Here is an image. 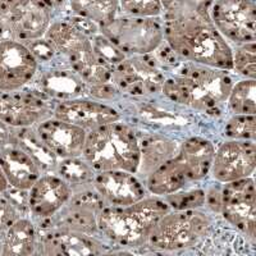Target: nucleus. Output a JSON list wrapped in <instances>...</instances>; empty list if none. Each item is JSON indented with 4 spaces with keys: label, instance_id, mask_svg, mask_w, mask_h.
<instances>
[{
    "label": "nucleus",
    "instance_id": "f257e3e1",
    "mask_svg": "<svg viewBox=\"0 0 256 256\" xmlns=\"http://www.w3.org/2000/svg\"><path fill=\"white\" fill-rule=\"evenodd\" d=\"M164 38L180 58L191 63L233 70V50L212 20H166Z\"/></svg>",
    "mask_w": 256,
    "mask_h": 256
},
{
    "label": "nucleus",
    "instance_id": "f03ea898",
    "mask_svg": "<svg viewBox=\"0 0 256 256\" xmlns=\"http://www.w3.org/2000/svg\"><path fill=\"white\" fill-rule=\"evenodd\" d=\"M233 80L224 70L188 64L166 80L162 91L172 102L204 112L218 113L227 102Z\"/></svg>",
    "mask_w": 256,
    "mask_h": 256
},
{
    "label": "nucleus",
    "instance_id": "7ed1b4c3",
    "mask_svg": "<svg viewBox=\"0 0 256 256\" xmlns=\"http://www.w3.org/2000/svg\"><path fill=\"white\" fill-rule=\"evenodd\" d=\"M169 210L164 198L148 196L127 206L105 205L98 216V232L122 248L144 246L158 219Z\"/></svg>",
    "mask_w": 256,
    "mask_h": 256
},
{
    "label": "nucleus",
    "instance_id": "20e7f679",
    "mask_svg": "<svg viewBox=\"0 0 256 256\" xmlns=\"http://www.w3.org/2000/svg\"><path fill=\"white\" fill-rule=\"evenodd\" d=\"M82 156L96 172L136 173L140 163V141L134 128L116 120L86 134Z\"/></svg>",
    "mask_w": 256,
    "mask_h": 256
},
{
    "label": "nucleus",
    "instance_id": "39448f33",
    "mask_svg": "<svg viewBox=\"0 0 256 256\" xmlns=\"http://www.w3.org/2000/svg\"><path fill=\"white\" fill-rule=\"evenodd\" d=\"M214 146L206 138L191 137L180 144L177 155L156 168L148 177V192L164 196L184 188L208 176L214 158Z\"/></svg>",
    "mask_w": 256,
    "mask_h": 256
},
{
    "label": "nucleus",
    "instance_id": "423d86ee",
    "mask_svg": "<svg viewBox=\"0 0 256 256\" xmlns=\"http://www.w3.org/2000/svg\"><path fill=\"white\" fill-rule=\"evenodd\" d=\"M210 227L209 216L198 209L169 210L158 219L146 244L160 251L182 250L204 238Z\"/></svg>",
    "mask_w": 256,
    "mask_h": 256
},
{
    "label": "nucleus",
    "instance_id": "0eeeda50",
    "mask_svg": "<svg viewBox=\"0 0 256 256\" xmlns=\"http://www.w3.org/2000/svg\"><path fill=\"white\" fill-rule=\"evenodd\" d=\"M100 31L124 56L152 54L164 41L163 26L154 18L116 17Z\"/></svg>",
    "mask_w": 256,
    "mask_h": 256
},
{
    "label": "nucleus",
    "instance_id": "6e6552de",
    "mask_svg": "<svg viewBox=\"0 0 256 256\" xmlns=\"http://www.w3.org/2000/svg\"><path fill=\"white\" fill-rule=\"evenodd\" d=\"M223 218L250 241L256 240V191L251 177L232 180L219 190V208Z\"/></svg>",
    "mask_w": 256,
    "mask_h": 256
},
{
    "label": "nucleus",
    "instance_id": "1a4fd4ad",
    "mask_svg": "<svg viewBox=\"0 0 256 256\" xmlns=\"http://www.w3.org/2000/svg\"><path fill=\"white\" fill-rule=\"evenodd\" d=\"M164 81L166 78L159 62L150 54L124 58L112 70V84L120 91L132 96L159 92Z\"/></svg>",
    "mask_w": 256,
    "mask_h": 256
},
{
    "label": "nucleus",
    "instance_id": "9d476101",
    "mask_svg": "<svg viewBox=\"0 0 256 256\" xmlns=\"http://www.w3.org/2000/svg\"><path fill=\"white\" fill-rule=\"evenodd\" d=\"M52 99L41 91H0V120L9 127L22 128L54 116Z\"/></svg>",
    "mask_w": 256,
    "mask_h": 256
},
{
    "label": "nucleus",
    "instance_id": "9b49d317",
    "mask_svg": "<svg viewBox=\"0 0 256 256\" xmlns=\"http://www.w3.org/2000/svg\"><path fill=\"white\" fill-rule=\"evenodd\" d=\"M210 18L224 38L237 45L256 38V6L254 0H214Z\"/></svg>",
    "mask_w": 256,
    "mask_h": 256
},
{
    "label": "nucleus",
    "instance_id": "f8f14e48",
    "mask_svg": "<svg viewBox=\"0 0 256 256\" xmlns=\"http://www.w3.org/2000/svg\"><path fill=\"white\" fill-rule=\"evenodd\" d=\"M105 205L94 186L84 187L73 191L67 204L52 219L42 223H52V227L77 230L92 236L98 232V216Z\"/></svg>",
    "mask_w": 256,
    "mask_h": 256
},
{
    "label": "nucleus",
    "instance_id": "ddd939ff",
    "mask_svg": "<svg viewBox=\"0 0 256 256\" xmlns=\"http://www.w3.org/2000/svg\"><path fill=\"white\" fill-rule=\"evenodd\" d=\"M256 166V145L250 140H230L214 152L212 172L214 180L227 184L251 177Z\"/></svg>",
    "mask_w": 256,
    "mask_h": 256
},
{
    "label": "nucleus",
    "instance_id": "4468645a",
    "mask_svg": "<svg viewBox=\"0 0 256 256\" xmlns=\"http://www.w3.org/2000/svg\"><path fill=\"white\" fill-rule=\"evenodd\" d=\"M38 60L26 44L14 38L0 41V91L20 90L36 74Z\"/></svg>",
    "mask_w": 256,
    "mask_h": 256
},
{
    "label": "nucleus",
    "instance_id": "2eb2a0df",
    "mask_svg": "<svg viewBox=\"0 0 256 256\" xmlns=\"http://www.w3.org/2000/svg\"><path fill=\"white\" fill-rule=\"evenodd\" d=\"M2 20L12 38L27 42L45 35L52 24V10L38 0H20Z\"/></svg>",
    "mask_w": 256,
    "mask_h": 256
},
{
    "label": "nucleus",
    "instance_id": "dca6fc26",
    "mask_svg": "<svg viewBox=\"0 0 256 256\" xmlns=\"http://www.w3.org/2000/svg\"><path fill=\"white\" fill-rule=\"evenodd\" d=\"M36 252L41 255H99L105 246L88 233L56 227H41Z\"/></svg>",
    "mask_w": 256,
    "mask_h": 256
},
{
    "label": "nucleus",
    "instance_id": "f3484780",
    "mask_svg": "<svg viewBox=\"0 0 256 256\" xmlns=\"http://www.w3.org/2000/svg\"><path fill=\"white\" fill-rule=\"evenodd\" d=\"M73 191L60 176H40L28 190V209L36 219L46 222L67 204Z\"/></svg>",
    "mask_w": 256,
    "mask_h": 256
},
{
    "label": "nucleus",
    "instance_id": "a211bd4d",
    "mask_svg": "<svg viewBox=\"0 0 256 256\" xmlns=\"http://www.w3.org/2000/svg\"><path fill=\"white\" fill-rule=\"evenodd\" d=\"M134 173L126 170H104L92 178V186L110 206H127L146 198V190Z\"/></svg>",
    "mask_w": 256,
    "mask_h": 256
},
{
    "label": "nucleus",
    "instance_id": "6ab92c4d",
    "mask_svg": "<svg viewBox=\"0 0 256 256\" xmlns=\"http://www.w3.org/2000/svg\"><path fill=\"white\" fill-rule=\"evenodd\" d=\"M38 137L58 158H80L84 152L86 134L84 128L52 116L36 127Z\"/></svg>",
    "mask_w": 256,
    "mask_h": 256
},
{
    "label": "nucleus",
    "instance_id": "aec40b11",
    "mask_svg": "<svg viewBox=\"0 0 256 256\" xmlns=\"http://www.w3.org/2000/svg\"><path fill=\"white\" fill-rule=\"evenodd\" d=\"M52 116L78 126L86 132L120 120V114L109 105L84 99L63 100L56 105Z\"/></svg>",
    "mask_w": 256,
    "mask_h": 256
},
{
    "label": "nucleus",
    "instance_id": "412c9836",
    "mask_svg": "<svg viewBox=\"0 0 256 256\" xmlns=\"http://www.w3.org/2000/svg\"><path fill=\"white\" fill-rule=\"evenodd\" d=\"M0 166L9 187L28 191L41 176L38 164L17 144L10 142L0 148Z\"/></svg>",
    "mask_w": 256,
    "mask_h": 256
},
{
    "label": "nucleus",
    "instance_id": "4be33fe9",
    "mask_svg": "<svg viewBox=\"0 0 256 256\" xmlns=\"http://www.w3.org/2000/svg\"><path fill=\"white\" fill-rule=\"evenodd\" d=\"M0 236V255H31L36 252L38 232L30 219L18 218Z\"/></svg>",
    "mask_w": 256,
    "mask_h": 256
},
{
    "label": "nucleus",
    "instance_id": "5701e85b",
    "mask_svg": "<svg viewBox=\"0 0 256 256\" xmlns=\"http://www.w3.org/2000/svg\"><path fill=\"white\" fill-rule=\"evenodd\" d=\"M86 84L74 70H50L41 77V92L54 99L70 100L84 95Z\"/></svg>",
    "mask_w": 256,
    "mask_h": 256
},
{
    "label": "nucleus",
    "instance_id": "b1692460",
    "mask_svg": "<svg viewBox=\"0 0 256 256\" xmlns=\"http://www.w3.org/2000/svg\"><path fill=\"white\" fill-rule=\"evenodd\" d=\"M177 145L166 137L150 136L140 142V163L136 173L148 177L166 160L174 155Z\"/></svg>",
    "mask_w": 256,
    "mask_h": 256
},
{
    "label": "nucleus",
    "instance_id": "393cba45",
    "mask_svg": "<svg viewBox=\"0 0 256 256\" xmlns=\"http://www.w3.org/2000/svg\"><path fill=\"white\" fill-rule=\"evenodd\" d=\"M45 38L52 45L56 52H59L67 59L77 54L90 42L88 36L66 20L50 24L49 28L45 32Z\"/></svg>",
    "mask_w": 256,
    "mask_h": 256
},
{
    "label": "nucleus",
    "instance_id": "a878e982",
    "mask_svg": "<svg viewBox=\"0 0 256 256\" xmlns=\"http://www.w3.org/2000/svg\"><path fill=\"white\" fill-rule=\"evenodd\" d=\"M12 142L17 144L34 159L41 172H52L58 166V156L41 141L36 130L32 131L30 127L18 128L13 132Z\"/></svg>",
    "mask_w": 256,
    "mask_h": 256
},
{
    "label": "nucleus",
    "instance_id": "bb28decb",
    "mask_svg": "<svg viewBox=\"0 0 256 256\" xmlns=\"http://www.w3.org/2000/svg\"><path fill=\"white\" fill-rule=\"evenodd\" d=\"M74 16L88 18L102 27L110 24L116 17L120 0H70Z\"/></svg>",
    "mask_w": 256,
    "mask_h": 256
},
{
    "label": "nucleus",
    "instance_id": "cd10ccee",
    "mask_svg": "<svg viewBox=\"0 0 256 256\" xmlns=\"http://www.w3.org/2000/svg\"><path fill=\"white\" fill-rule=\"evenodd\" d=\"M166 20H212L210 9L214 0H160Z\"/></svg>",
    "mask_w": 256,
    "mask_h": 256
},
{
    "label": "nucleus",
    "instance_id": "c85d7f7f",
    "mask_svg": "<svg viewBox=\"0 0 256 256\" xmlns=\"http://www.w3.org/2000/svg\"><path fill=\"white\" fill-rule=\"evenodd\" d=\"M56 170L58 172V176H60L67 184H70L72 191L92 184V168L84 162H84L78 158L62 159Z\"/></svg>",
    "mask_w": 256,
    "mask_h": 256
},
{
    "label": "nucleus",
    "instance_id": "c756f323",
    "mask_svg": "<svg viewBox=\"0 0 256 256\" xmlns=\"http://www.w3.org/2000/svg\"><path fill=\"white\" fill-rule=\"evenodd\" d=\"M256 81L246 78L233 84L228 95V106L234 114H256Z\"/></svg>",
    "mask_w": 256,
    "mask_h": 256
},
{
    "label": "nucleus",
    "instance_id": "7c9ffc66",
    "mask_svg": "<svg viewBox=\"0 0 256 256\" xmlns=\"http://www.w3.org/2000/svg\"><path fill=\"white\" fill-rule=\"evenodd\" d=\"M255 114H236L230 118L224 128V134L230 140L255 141L256 137Z\"/></svg>",
    "mask_w": 256,
    "mask_h": 256
},
{
    "label": "nucleus",
    "instance_id": "2f4dec72",
    "mask_svg": "<svg viewBox=\"0 0 256 256\" xmlns=\"http://www.w3.org/2000/svg\"><path fill=\"white\" fill-rule=\"evenodd\" d=\"M233 70H237L241 76L246 78H256L255 41L240 45L236 52H233Z\"/></svg>",
    "mask_w": 256,
    "mask_h": 256
},
{
    "label": "nucleus",
    "instance_id": "473e14b6",
    "mask_svg": "<svg viewBox=\"0 0 256 256\" xmlns=\"http://www.w3.org/2000/svg\"><path fill=\"white\" fill-rule=\"evenodd\" d=\"M90 40L96 56L112 70L126 58L124 54L102 34V35L96 34V35L91 36Z\"/></svg>",
    "mask_w": 256,
    "mask_h": 256
},
{
    "label": "nucleus",
    "instance_id": "72a5a7b5",
    "mask_svg": "<svg viewBox=\"0 0 256 256\" xmlns=\"http://www.w3.org/2000/svg\"><path fill=\"white\" fill-rule=\"evenodd\" d=\"M166 204L173 210L198 209L206 202V192L202 190H191V191H176L166 195Z\"/></svg>",
    "mask_w": 256,
    "mask_h": 256
},
{
    "label": "nucleus",
    "instance_id": "f704fd0d",
    "mask_svg": "<svg viewBox=\"0 0 256 256\" xmlns=\"http://www.w3.org/2000/svg\"><path fill=\"white\" fill-rule=\"evenodd\" d=\"M120 6L132 17L154 18L163 13L160 0H120Z\"/></svg>",
    "mask_w": 256,
    "mask_h": 256
},
{
    "label": "nucleus",
    "instance_id": "c9c22d12",
    "mask_svg": "<svg viewBox=\"0 0 256 256\" xmlns=\"http://www.w3.org/2000/svg\"><path fill=\"white\" fill-rule=\"evenodd\" d=\"M20 212L13 205L6 192H0V233L4 232L14 220H17Z\"/></svg>",
    "mask_w": 256,
    "mask_h": 256
},
{
    "label": "nucleus",
    "instance_id": "e433bc0d",
    "mask_svg": "<svg viewBox=\"0 0 256 256\" xmlns=\"http://www.w3.org/2000/svg\"><path fill=\"white\" fill-rule=\"evenodd\" d=\"M26 46L28 48L30 52H32V56H35L38 62H46L52 58V56L56 54V49L52 48L46 38H36V40L27 41L24 42Z\"/></svg>",
    "mask_w": 256,
    "mask_h": 256
},
{
    "label": "nucleus",
    "instance_id": "4c0bfd02",
    "mask_svg": "<svg viewBox=\"0 0 256 256\" xmlns=\"http://www.w3.org/2000/svg\"><path fill=\"white\" fill-rule=\"evenodd\" d=\"M70 22L73 24V26L77 27V28L82 32V34H84L86 36H88V38L96 35V34L100 31V27L98 26L96 24H94L92 20H88V18L74 16V17L70 18Z\"/></svg>",
    "mask_w": 256,
    "mask_h": 256
},
{
    "label": "nucleus",
    "instance_id": "58836bf2",
    "mask_svg": "<svg viewBox=\"0 0 256 256\" xmlns=\"http://www.w3.org/2000/svg\"><path fill=\"white\" fill-rule=\"evenodd\" d=\"M13 140V132L9 130V126L0 120V148L9 145Z\"/></svg>",
    "mask_w": 256,
    "mask_h": 256
},
{
    "label": "nucleus",
    "instance_id": "ea45409f",
    "mask_svg": "<svg viewBox=\"0 0 256 256\" xmlns=\"http://www.w3.org/2000/svg\"><path fill=\"white\" fill-rule=\"evenodd\" d=\"M18 2L20 0H0V18L6 16Z\"/></svg>",
    "mask_w": 256,
    "mask_h": 256
},
{
    "label": "nucleus",
    "instance_id": "a19ab883",
    "mask_svg": "<svg viewBox=\"0 0 256 256\" xmlns=\"http://www.w3.org/2000/svg\"><path fill=\"white\" fill-rule=\"evenodd\" d=\"M38 2H41V3L44 4L46 8H49L50 10H52V9L59 8L60 6H63L66 0H38Z\"/></svg>",
    "mask_w": 256,
    "mask_h": 256
},
{
    "label": "nucleus",
    "instance_id": "79ce46f5",
    "mask_svg": "<svg viewBox=\"0 0 256 256\" xmlns=\"http://www.w3.org/2000/svg\"><path fill=\"white\" fill-rule=\"evenodd\" d=\"M8 188H9L8 180H6V176H4L3 169H2V166H0V192H6Z\"/></svg>",
    "mask_w": 256,
    "mask_h": 256
},
{
    "label": "nucleus",
    "instance_id": "37998d69",
    "mask_svg": "<svg viewBox=\"0 0 256 256\" xmlns=\"http://www.w3.org/2000/svg\"><path fill=\"white\" fill-rule=\"evenodd\" d=\"M6 26H4L3 20H2V18H0V41L3 40V36H4V34H6Z\"/></svg>",
    "mask_w": 256,
    "mask_h": 256
}]
</instances>
